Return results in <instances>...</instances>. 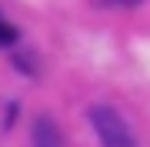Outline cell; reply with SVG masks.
<instances>
[{
  "instance_id": "3957f363",
  "label": "cell",
  "mask_w": 150,
  "mask_h": 147,
  "mask_svg": "<svg viewBox=\"0 0 150 147\" xmlns=\"http://www.w3.org/2000/svg\"><path fill=\"white\" fill-rule=\"evenodd\" d=\"M97 7H103V10H127V7H137L144 4V0H93Z\"/></svg>"
},
{
  "instance_id": "277c9868",
  "label": "cell",
  "mask_w": 150,
  "mask_h": 147,
  "mask_svg": "<svg viewBox=\"0 0 150 147\" xmlns=\"http://www.w3.org/2000/svg\"><path fill=\"white\" fill-rule=\"evenodd\" d=\"M13 40H17V30L10 27V23H4V20H0V47H10Z\"/></svg>"
},
{
  "instance_id": "6da1fadb",
  "label": "cell",
  "mask_w": 150,
  "mask_h": 147,
  "mask_svg": "<svg viewBox=\"0 0 150 147\" xmlns=\"http://www.w3.org/2000/svg\"><path fill=\"white\" fill-rule=\"evenodd\" d=\"M87 117H90V124H93V131H97L103 147H137L134 131L127 127V120L113 107H90Z\"/></svg>"
},
{
  "instance_id": "7a4b0ae2",
  "label": "cell",
  "mask_w": 150,
  "mask_h": 147,
  "mask_svg": "<svg viewBox=\"0 0 150 147\" xmlns=\"http://www.w3.org/2000/svg\"><path fill=\"white\" fill-rule=\"evenodd\" d=\"M33 147H64V134L50 117H37L33 124Z\"/></svg>"
}]
</instances>
